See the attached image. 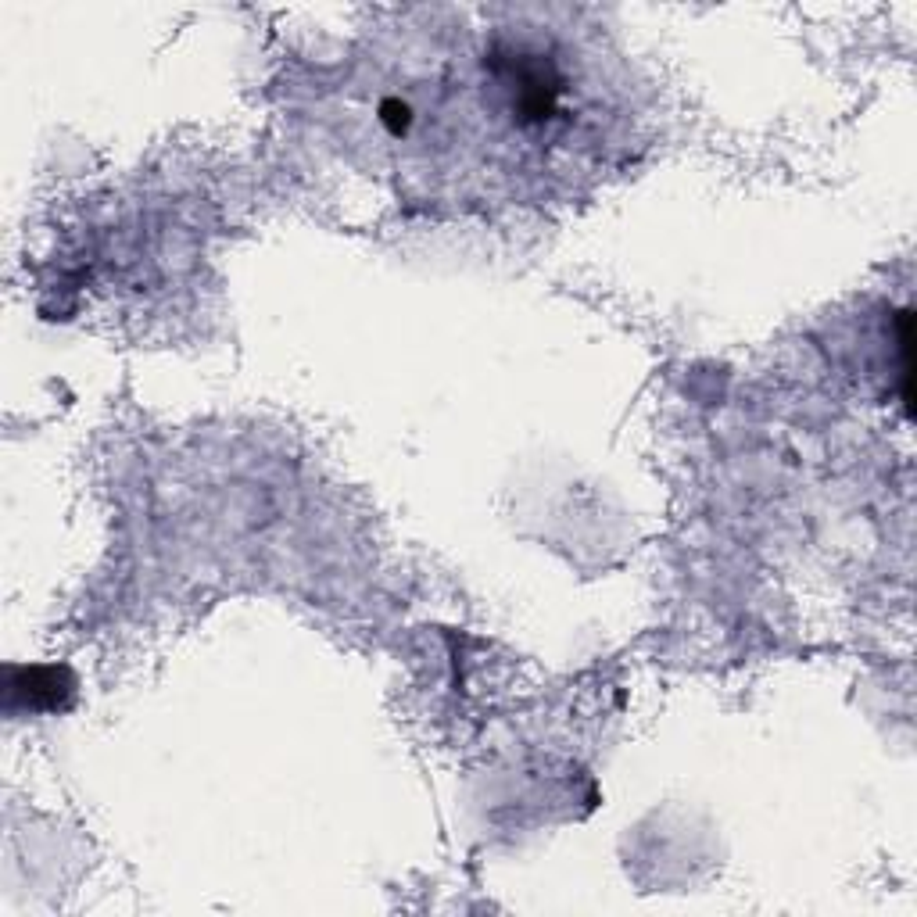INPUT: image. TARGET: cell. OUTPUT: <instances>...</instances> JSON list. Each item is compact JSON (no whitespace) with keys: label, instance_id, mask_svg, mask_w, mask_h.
Masks as SVG:
<instances>
[{"label":"cell","instance_id":"obj_1","mask_svg":"<svg viewBox=\"0 0 917 917\" xmlns=\"http://www.w3.org/2000/svg\"><path fill=\"white\" fill-rule=\"evenodd\" d=\"M377 119L395 140H405L412 133V126H416V112H412V104L405 97H384L377 108Z\"/></svg>","mask_w":917,"mask_h":917}]
</instances>
